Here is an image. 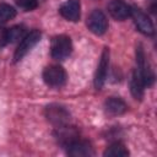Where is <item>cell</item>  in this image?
I'll return each mask as SVG.
<instances>
[{
    "label": "cell",
    "instance_id": "1",
    "mask_svg": "<svg viewBox=\"0 0 157 157\" xmlns=\"http://www.w3.org/2000/svg\"><path fill=\"white\" fill-rule=\"evenodd\" d=\"M52 56L56 60H64L66 59L72 50L71 39L67 36H56L52 40Z\"/></svg>",
    "mask_w": 157,
    "mask_h": 157
},
{
    "label": "cell",
    "instance_id": "2",
    "mask_svg": "<svg viewBox=\"0 0 157 157\" xmlns=\"http://www.w3.org/2000/svg\"><path fill=\"white\" fill-rule=\"evenodd\" d=\"M43 80L48 86L59 88V87L64 86V83L66 81V72L59 65H50L44 69Z\"/></svg>",
    "mask_w": 157,
    "mask_h": 157
},
{
    "label": "cell",
    "instance_id": "3",
    "mask_svg": "<svg viewBox=\"0 0 157 157\" xmlns=\"http://www.w3.org/2000/svg\"><path fill=\"white\" fill-rule=\"evenodd\" d=\"M42 37V33L38 31V29H33L31 31L27 36H25L22 38V40L20 42L17 49L15 50V54H13V61H18L21 60L40 39Z\"/></svg>",
    "mask_w": 157,
    "mask_h": 157
},
{
    "label": "cell",
    "instance_id": "4",
    "mask_svg": "<svg viewBox=\"0 0 157 157\" xmlns=\"http://www.w3.org/2000/svg\"><path fill=\"white\" fill-rule=\"evenodd\" d=\"M130 16L134 20V23H135L136 28L141 33H144L146 36H152L155 33V27H153L152 21L150 20V17L142 10H140L137 7H131Z\"/></svg>",
    "mask_w": 157,
    "mask_h": 157
},
{
    "label": "cell",
    "instance_id": "5",
    "mask_svg": "<svg viewBox=\"0 0 157 157\" xmlns=\"http://www.w3.org/2000/svg\"><path fill=\"white\" fill-rule=\"evenodd\" d=\"M87 27L92 33L101 36L108 28V20L101 10H93L87 18Z\"/></svg>",
    "mask_w": 157,
    "mask_h": 157
},
{
    "label": "cell",
    "instance_id": "6",
    "mask_svg": "<svg viewBox=\"0 0 157 157\" xmlns=\"http://www.w3.org/2000/svg\"><path fill=\"white\" fill-rule=\"evenodd\" d=\"M108 66H109V49L104 48L101 55L99 64L96 70L94 75V87L96 90H101L104 85V81L107 78V72H108Z\"/></svg>",
    "mask_w": 157,
    "mask_h": 157
},
{
    "label": "cell",
    "instance_id": "7",
    "mask_svg": "<svg viewBox=\"0 0 157 157\" xmlns=\"http://www.w3.org/2000/svg\"><path fill=\"white\" fill-rule=\"evenodd\" d=\"M45 114H47V119L52 124H54L56 126L65 125L69 121V118H70L69 112L65 108L59 107V105H50V107H48L47 110H45Z\"/></svg>",
    "mask_w": 157,
    "mask_h": 157
},
{
    "label": "cell",
    "instance_id": "8",
    "mask_svg": "<svg viewBox=\"0 0 157 157\" xmlns=\"http://www.w3.org/2000/svg\"><path fill=\"white\" fill-rule=\"evenodd\" d=\"M108 12L113 18L118 21H124L128 17H130L131 7L121 0H112L108 4Z\"/></svg>",
    "mask_w": 157,
    "mask_h": 157
},
{
    "label": "cell",
    "instance_id": "9",
    "mask_svg": "<svg viewBox=\"0 0 157 157\" xmlns=\"http://www.w3.org/2000/svg\"><path fill=\"white\" fill-rule=\"evenodd\" d=\"M66 147H67V153L72 157H88L93 155V150L91 145L87 141H82L78 139L70 142Z\"/></svg>",
    "mask_w": 157,
    "mask_h": 157
},
{
    "label": "cell",
    "instance_id": "10",
    "mask_svg": "<svg viewBox=\"0 0 157 157\" xmlns=\"http://www.w3.org/2000/svg\"><path fill=\"white\" fill-rule=\"evenodd\" d=\"M60 13L64 18L76 22L80 18V1L78 0H67L60 7Z\"/></svg>",
    "mask_w": 157,
    "mask_h": 157
},
{
    "label": "cell",
    "instance_id": "11",
    "mask_svg": "<svg viewBox=\"0 0 157 157\" xmlns=\"http://www.w3.org/2000/svg\"><path fill=\"white\" fill-rule=\"evenodd\" d=\"M144 87H145V83H144V80L141 77V74L137 69H135L132 71V75H131V81H130V91L132 93V96L135 97V99H139L141 101L142 97H144Z\"/></svg>",
    "mask_w": 157,
    "mask_h": 157
},
{
    "label": "cell",
    "instance_id": "12",
    "mask_svg": "<svg viewBox=\"0 0 157 157\" xmlns=\"http://www.w3.org/2000/svg\"><path fill=\"white\" fill-rule=\"evenodd\" d=\"M104 107H105V110L113 115H119V114H123L126 112L128 109V105L125 104V102L120 98H117V97H110L105 101L104 103Z\"/></svg>",
    "mask_w": 157,
    "mask_h": 157
},
{
    "label": "cell",
    "instance_id": "13",
    "mask_svg": "<svg viewBox=\"0 0 157 157\" xmlns=\"http://www.w3.org/2000/svg\"><path fill=\"white\" fill-rule=\"evenodd\" d=\"M56 136H58V140L67 146L70 142L75 141L77 139V132L74 128H70V126H66V125H61V126H58V132H56Z\"/></svg>",
    "mask_w": 157,
    "mask_h": 157
},
{
    "label": "cell",
    "instance_id": "14",
    "mask_svg": "<svg viewBox=\"0 0 157 157\" xmlns=\"http://www.w3.org/2000/svg\"><path fill=\"white\" fill-rule=\"evenodd\" d=\"M105 157H125L129 155V151L126 150V147L120 144V142H115L113 145H110L103 153Z\"/></svg>",
    "mask_w": 157,
    "mask_h": 157
},
{
    "label": "cell",
    "instance_id": "15",
    "mask_svg": "<svg viewBox=\"0 0 157 157\" xmlns=\"http://www.w3.org/2000/svg\"><path fill=\"white\" fill-rule=\"evenodd\" d=\"M16 16V10L7 5V4H0V22H7L9 20H12Z\"/></svg>",
    "mask_w": 157,
    "mask_h": 157
},
{
    "label": "cell",
    "instance_id": "16",
    "mask_svg": "<svg viewBox=\"0 0 157 157\" xmlns=\"http://www.w3.org/2000/svg\"><path fill=\"white\" fill-rule=\"evenodd\" d=\"M25 34V28L22 26H13L10 29H7V42H16L18 39H22Z\"/></svg>",
    "mask_w": 157,
    "mask_h": 157
},
{
    "label": "cell",
    "instance_id": "17",
    "mask_svg": "<svg viewBox=\"0 0 157 157\" xmlns=\"http://www.w3.org/2000/svg\"><path fill=\"white\" fill-rule=\"evenodd\" d=\"M16 2L26 11H32L38 6V0H16Z\"/></svg>",
    "mask_w": 157,
    "mask_h": 157
},
{
    "label": "cell",
    "instance_id": "18",
    "mask_svg": "<svg viewBox=\"0 0 157 157\" xmlns=\"http://www.w3.org/2000/svg\"><path fill=\"white\" fill-rule=\"evenodd\" d=\"M7 43V29L0 26V48H2Z\"/></svg>",
    "mask_w": 157,
    "mask_h": 157
}]
</instances>
